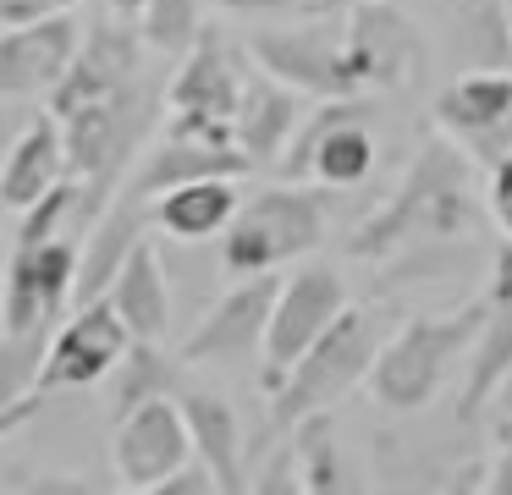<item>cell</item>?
<instances>
[{
	"instance_id": "obj_15",
	"label": "cell",
	"mask_w": 512,
	"mask_h": 495,
	"mask_svg": "<svg viewBox=\"0 0 512 495\" xmlns=\"http://www.w3.org/2000/svg\"><path fill=\"white\" fill-rule=\"evenodd\" d=\"M276 292H281V270L237 275V286H226V292L215 297L210 314H204L199 325L188 330V341L177 347L182 363H232V358L259 352L270 308H276Z\"/></svg>"
},
{
	"instance_id": "obj_4",
	"label": "cell",
	"mask_w": 512,
	"mask_h": 495,
	"mask_svg": "<svg viewBox=\"0 0 512 495\" xmlns=\"http://www.w3.org/2000/svg\"><path fill=\"white\" fill-rule=\"evenodd\" d=\"M380 341H386L380 314L347 303L342 314L320 330V341H314V347L303 352L276 385H270V424L292 429L298 418H309V413H331L353 385L369 380V363H375Z\"/></svg>"
},
{
	"instance_id": "obj_26",
	"label": "cell",
	"mask_w": 512,
	"mask_h": 495,
	"mask_svg": "<svg viewBox=\"0 0 512 495\" xmlns=\"http://www.w3.org/2000/svg\"><path fill=\"white\" fill-rule=\"evenodd\" d=\"M177 363L182 352L171 358L160 341H138L122 352V363L111 369V413H133L138 402H149V396H177Z\"/></svg>"
},
{
	"instance_id": "obj_12",
	"label": "cell",
	"mask_w": 512,
	"mask_h": 495,
	"mask_svg": "<svg viewBox=\"0 0 512 495\" xmlns=\"http://www.w3.org/2000/svg\"><path fill=\"white\" fill-rule=\"evenodd\" d=\"M188 457H193V435H188V418H182L177 396H149L133 413L116 418V435H111L116 490L155 495Z\"/></svg>"
},
{
	"instance_id": "obj_25",
	"label": "cell",
	"mask_w": 512,
	"mask_h": 495,
	"mask_svg": "<svg viewBox=\"0 0 512 495\" xmlns=\"http://www.w3.org/2000/svg\"><path fill=\"white\" fill-rule=\"evenodd\" d=\"M177 402H182V418H188V435H193V457L215 473V484L226 495H237L248 484L243 479V418H237V407L221 391H204V385L177 391Z\"/></svg>"
},
{
	"instance_id": "obj_24",
	"label": "cell",
	"mask_w": 512,
	"mask_h": 495,
	"mask_svg": "<svg viewBox=\"0 0 512 495\" xmlns=\"http://www.w3.org/2000/svg\"><path fill=\"white\" fill-rule=\"evenodd\" d=\"M237 204H243L237 176H193V182H177L160 198H149V220L177 242H204L232 226Z\"/></svg>"
},
{
	"instance_id": "obj_32",
	"label": "cell",
	"mask_w": 512,
	"mask_h": 495,
	"mask_svg": "<svg viewBox=\"0 0 512 495\" xmlns=\"http://www.w3.org/2000/svg\"><path fill=\"white\" fill-rule=\"evenodd\" d=\"M83 0H0V28L6 22H34V17H61V11H78Z\"/></svg>"
},
{
	"instance_id": "obj_7",
	"label": "cell",
	"mask_w": 512,
	"mask_h": 495,
	"mask_svg": "<svg viewBox=\"0 0 512 495\" xmlns=\"http://www.w3.org/2000/svg\"><path fill=\"white\" fill-rule=\"evenodd\" d=\"M248 61L281 77L287 88L309 99H347L358 94L353 61H347L342 11H309V22H281V28L248 33Z\"/></svg>"
},
{
	"instance_id": "obj_36",
	"label": "cell",
	"mask_w": 512,
	"mask_h": 495,
	"mask_svg": "<svg viewBox=\"0 0 512 495\" xmlns=\"http://www.w3.org/2000/svg\"><path fill=\"white\" fill-rule=\"evenodd\" d=\"M105 11H111V17H138V6H144V0H100Z\"/></svg>"
},
{
	"instance_id": "obj_23",
	"label": "cell",
	"mask_w": 512,
	"mask_h": 495,
	"mask_svg": "<svg viewBox=\"0 0 512 495\" xmlns=\"http://www.w3.org/2000/svg\"><path fill=\"white\" fill-rule=\"evenodd\" d=\"M111 308L122 314V325L133 330L138 341H166L171 330V275H166V259H160L155 237H138L133 253L122 259L116 281L105 286Z\"/></svg>"
},
{
	"instance_id": "obj_9",
	"label": "cell",
	"mask_w": 512,
	"mask_h": 495,
	"mask_svg": "<svg viewBox=\"0 0 512 495\" xmlns=\"http://www.w3.org/2000/svg\"><path fill=\"white\" fill-rule=\"evenodd\" d=\"M72 281H78V242L67 231L45 242H17L0 286V336H56L72 303Z\"/></svg>"
},
{
	"instance_id": "obj_33",
	"label": "cell",
	"mask_w": 512,
	"mask_h": 495,
	"mask_svg": "<svg viewBox=\"0 0 512 495\" xmlns=\"http://www.w3.org/2000/svg\"><path fill=\"white\" fill-rule=\"evenodd\" d=\"M485 490H490V495H512V435H501V457L490 462Z\"/></svg>"
},
{
	"instance_id": "obj_3",
	"label": "cell",
	"mask_w": 512,
	"mask_h": 495,
	"mask_svg": "<svg viewBox=\"0 0 512 495\" xmlns=\"http://www.w3.org/2000/svg\"><path fill=\"white\" fill-rule=\"evenodd\" d=\"M331 187L320 182H281L243 198L232 226L221 231V270L226 275H265L281 264L309 259L331 226Z\"/></svg>"
},
{
	"instance_id": "obj_14",
	"label": "cell",
	"mask_w": 512,
	"mask_h": 495,
	"mask_svg": "<svg viewBox=\"0 0 512 495\" xmlns=\"http://www.w3.org/2000/svg\"><path fill=\"white\" fill-rule=\"evenodd\" d=\"M347 61L358 88H402L424 72V39L391 0H358L342 11Z\"/></svg>"
},
{
	"instance_id": "obj_37",
	"label": "cell",
	"mask_w": 512,
	"mask_h": 495,
	"mask_svg": "<svg viewBox=\"0 0 512 495\" xmlns=\"http://www.w3.org/2000/svg\"><path fill=\"white\" fill-rule=\"evenodd\" d=\"M309 11H347V6H358V0H303Z\"/></svg>"
},
{
	"instance_id": "obj_21",
	"label": "cell",
	"mask_w": 512,
	"mask_h": 495,
	"mask_svg": "<svg viewBox=\"0 0 512 495\" xmlns=\"http://www.w3.org/2000/svg\"><path fill=\"white\" fill-rule=\"evenodd\" d=\"M149 226H155V220H149V204L122 187V193L94 215L89 242H78V281H72V303H94V297H105V286L116 281V270H122V259L133 253V242L149 237Z\"/></svg>"
},
{
	"instance_id": "obj_19",
	"label": "cell",
	"mask_w": 512,
	"mask_h": 495,
	"mask_svg": "<svg viewBox=\"0 0 512 495\" xmlns=\"http://www.w3.org/2000/svg\"><path fill=\"white\" fill-rule=\"evenodd\" d=\"M507 380H512V242L496 253V264H490L485 319H479V336H474V347H468V380H463L457 413L479 418L490 407V396Z\"/></svg>"
},
{
	"instance_id": "obj_35",
	"label": "cell",
	"mask_w": 512,
	"mask_h": 495,
	"mask_svg": "<svg viewBox=\"0 0 512 495\" xmlns=\"http://www.w3.org/2000/svg\"><path fill=\"white\" fill-rule=\"evenodd\" d=\"M210 6L232 11V17H265V11H287V6H298V0H210Z\"/></svg>"
},
{
	"instance_id": "obj_18",
	"label": "cell",
	"mask_w": 512,
	"mask_h": 495,
	"mask_svg": "<svg viewBox=\"0 0 512 495\" xmlns=\"http://www.w3.org/2000/svg\"><path fill=\"white\" fill-rule=\"evenodd\" d=\"M243 171H254V165H248V154L237 149L232 138L166 127V138H160L149 154H138V160H133V171H127L122 187L149 204V198H160L166 187L193 182V176H243Z\"/></svg>"
},
{
	"instance_id": "obj_1",
	"label": "cell",
	"mask_w": 512,
	"mask_h": 495,
	"mask_svg": "<svg viewBox=\"0 0 512 495\" xmlns=\"http://www.w3.org/2000/svg\"><path fill=\"white\" fill-rule=\"evenodd\" d=\"M474 226V160L457 138H430L408 160L402 182L375 204L358 231L347 237V253L358 264H386L408 248H430V242L463 237Z\"/></svg>"
},
{
	"instance_id": "obj_34",
	"label": "cell",
	"mask_w": 512,
	"mask_h": 495,
	"mask_svg": "<svg viewBox=\"0 0 512 495\" xmlns=\"http://www.w3.org/2000/svg\"><path fill=\"white\" fill-rule=\"evenodd\" d=\"M23 490H72V495H83V490H100V484L83 479V473H45V479H28Z\"/></svg>"
},
{
	"instance_id": "obj_29",
	"label": "cell",
	"mask_w": 512,
	"mask_h": 495,
	"mask_svg": "<svg viewBox=\"0 0 512 495\" xmlns=\"http://www.w3.org/2000/svg\"><path fill=\"white\" fill-rule=\"evenodd\" d=\"M72 215H89V204H83V182H78V176H61L45 198H34L28 209H17V242L61 237Z\"/></svg>"
},
{
	"instance_id": "obj_11",
	"label": "cell",
	"mask_w": 512,
	"mask_h": 495,
	"mask_svg": "<svg viewBox=\"0 0 512 495\" xmlns=\"http://www.w3.org/2000/svg\"><path fill=\"white\" fill-rule=\"evenodd\" d=\"M347 308V286L331 264H298L292 275H281L276 308H270L265 341H259V369H265V391L320 341V330Z\"/></svg>"
},
{
	"instance_id": "obj_5",
	"label": "cell",
	"mask_w": 512,
	"mask_h": 495,
	"mask_svg": "<svg viewBox=\"0 0 512 495\" xmlns=\"http://www.w3.org/2000/svg\"><path fill=\"white\" fill-rule=\"evenodd\" d=\"M149 121H155V94L144 83L122 88L111 99H89V105L61 116V138H67V165L83 182V204L89 215H100L116 193H122L127 171L138 160Z\"/></svg>"
},
{
	"instance_id": "obj_28",
	"label": "cell",
	"mask_w": 512,
	"mask_h": 495,
	"mask_svg": "<svg viewBox=\"0 0 512 495\" xmlns=\"http://www.w3.org/2000/svg\"><path fill=\"white\" fill-rule=\"evenodd\" d=\"M133 22L155 55H182L204 33V0H144Z\"/></svg>"
},
{
	"instance_id": "obj_22",
	"label": "cell",
	"mask_w": 512,
	"mask_h": 495,
	"mask_svg": "<svg viewBox=\"0 0 512 495\" xmlns=\"http://www.w3.org/2000/svg\"><path fill=\"white\" fill-rule=\"evenodd\" d=\"M61 176H72L67 138H61V116L45 105L12 138V149H6V160H0V204H6V209H28L34 198H45Z\"/></svg>"
},
{
	"instance_id": "obj_38",
	"label": "cell",
	"mask_w": 512,
	"mask_h": 495,
	"mask_svg": "<svg viewBox=\"0 0 512 495\" xmlns=\"http://www.w3.org/2000/svg\"><path fill=\"white\" fill-rule=\"evenodd\" d=\"M0 286H6V264H0Z\"/></svg>"
},
{
	"instance_id": "obj_6",
	"label": "cell",
	"mask_w": 512,
	"mask_h": 495,
	"mask_svg": "<svg viewBox=\"0 0 512 495\" xmlns=\"http://www.w3.org/2000/svg\"><path fill=\"white\" fill-rule=\"evenodd\" d=\"M375 154L380 149H375V127H369V105L358 94H347V99H320L298 121L276 171L287 182H320L331 193H347V187L369 182Z\"/></svg>"
},
{
	"instance_id": "obj_30",
	"label": "cell",
	"mask_w": 512,
	"mask_h": 495,
	"mask_svg": "<svg viewBox=\"0 0 512 495\" xmlns=\"http://www.w3.org/2000/svg\"><path fill=\"white\" fill-rule=\"evenodd\" d=\"M485 209H490V220L501 226V237L512 242V149L501 154L496 165H485Z\"/></svg>"
},
{
	"instance_id": "obj_20",
	"label": "cell",
	"mask_w": 512,
	"mask_h": 495,
	"mask_svg": "<svg viewBox=\"0 0 512 495\" xmlns=\"http://www.w3.org/2000/svg\"><path fill=\"white\" fill-rule=\"evenodd\" d=\"M298 121H303L298 88L270 77L265 66H248L243 94H237V110H232V143L248 154V165H276L287 154Z\"/></svg>"
},
{
	"instance_id": "obj_31",
	"label": "cell",
	"mask_w": 512,
	"mask_h": 495,
	"mask_svg": "<svg viewBox=\"0 0 512 495\" xmlns=\"http://www.w3.org/2000/svg\"><path fill=\"white\" fill-rule=\"evenodd\" d=\"M215 490H221V484H215V473L204 468L199 457H188V462H182V468L171 473L166 484H160L155 495H215Z\"/></svg>"
},
{
	"instance_id": "obj_13",
	"label": "cell",
	"mask_w": 512,
	"mask_h": 495,
	"mask_svg": "<svg viewBox=\"0 0 512 495\" xmlns=\"http://www.w3.org/2000/svg\"><path fill=\"white\" fill-rule=\"evenodd\" d=\"M144 50L149 44H144V33L133 28V17H111V11H105L100 22L83 28L78 55H72L67 77L45 94V105L56 110V116H67V110L89 105V99H111V94H122V88L144 83Z\"/></svg>"
},
{
	"instance_id": "obj_27",
	"label": "cell",
	"mask_w": 512,
	"mask_h": 495,
	"mask_svg": "<svg viewBox=\"0 0 512 495\" xmlns=\"http://www.w3.org/2000/svg\"><path fill=\"white\" fill-rule=\"evenodd\" d=\"M292 457H298L303 490H314V495L347 490L342 451H336V435H331V418H325V413H309V418L292 424Z\"/></svg>"
},
{
	"instance_id": "obj_17",
	"label": "cell",
	"mask_w": 512,
	"mask_h": 495,
	"mask_svg": "<svg viewBox=\"0 0 512 495\" xmlns=\"http://www.w3.org/2000/svg\"><path fill=\"white\" fill-rule=\"evenodd\" d=\"M83 44L78 11L0 28V99H45L67 77L72 55Z\"/></svg>"
},
{
	"instance_id": "obj_16",
	"label": "cell",
	"mask_w": 512,
	"mask_h": 495,
	"mask_svg": "<svg viewBox=\"0 0 512 495\" xmlns=\"http://www.w3.org/2000/svg\"><path fill=\"white\" fill-rule=\"evenodd\" d=\"M435 121L446 138H457L474 165H496L512 149V66L468 72L435 99Z\"/></svg>"
},
{
	"instance_id": "obj_8",
	"label": "cell",
	"mask_w": 512,
	"mask_h": 495,
	"mask_svg": "<svg viewBox=\"0 0 512 495\" xmlns=\"http://www.w3.org/2000/svg\"><path fill=\"white\" fill-rule=\"evenodd\" d=\"M248 66L254 61H243V50H232L221 33L204 28L177 55V72L166 83V127L232 138V110H237V94H243Z\"/></svg>"
},
{
	"instance_id": "obj_2",
	"label": "cell",
	"mask_w": 512,
	"mask_h": 495,
	"mask_svg": "<svg viewBox=\"0 0 512 495\" xmlns=\"http://www.w3.org/2000/svg\"><path fill=\"white\" fill-rule=\"evenodd\" d=\"M479 319H485V292L474 303L452 308V314H424L397 325L386 341H380L375 363H369V396H375L386 413H419V407L435 402L452 369L463 363V352L474 347Z\"/></svg>"
},
{
	"instance_id": "obj_10",
	"label": "cell",
	"mask_w": 512,
	"mask_h": 495,
	"mask_svg": "<svg viewBox=\"0 0 512 495\" xmlns=\"http://www.w3.org/2000/svg\"><path fill=\"white\" fill-rule=\"evenodd\" d=\"M127 347H133V330L122 325L111 297L72 303V314L56 325V336H50V347H45V363H39V396L105 385Z\"/></svg>"
}]
</instances>
